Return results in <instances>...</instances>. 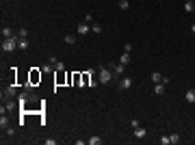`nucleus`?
Wrapping results in <instances>:
<instances>
[{"instance_id":"obj_4","label":"nucleus","mask_w":195,"mask_h":145,"mask_svg":"<svg viewBox=\"0 0 195 145\" xmlns=\"http://www.w3.org/2000/svg\"><path fill=\"white\" fill-rule=\"evenodd\" d=\"M17 48L20 50H28V39L26 37H17Z\"/></svg>"},{"instance_id":"obj_23","label":"nucleus","mask_w":195,"mask_h":145,"mask_svg":"<svg viewBox=\"0 0 195 145\" xmlns=\"http://www.w3.org/2000/svg\"><path fill=\"white\" fill-rule=\"evenodd\" d=\"M13 108H15V104H13V102H7V104H4V110H13Z\"/></svg>"},{"instance_id":"obj_12","label":"nucleus","mask_w":195,"mask_h":145,"mask_svg":"<svg viewBox=\"0 0 195 145\" xmlns=\"http://www.w3.org/2000/svg\"><path fill=\"white\" fill-rule=\"evenodd\" d=\"M15 91H17V89H15V85H9V87L4 89V95H15Z\"/></svg>"},{"instance_id":"obj_7","label":"nucleus","mask_w":195,"mask_h":145,"mask_svg":"<svg viewBox=\"0 0 195 145\" xmlns=\"http://www.w3.org/2000/svg\"><path fill=\"white\" fill-rule=\"evenodd\" d=\"M145 134H148V132H145V128H141V126L135 128V136H137V139H143Z\"/></svg>"},{"instance_id":"obj_3","label":"nucleus","mask_w":195,"mask_h":145,"mask_svg":"<svg viewBox=\"0 0 195 145\" xmlns=\"http://www.w3.org/2000/svg\"><path fill=\"white\" fill-rule=\"evenodd\" d=\"M108 70H113V74H115V76H122V74H124V70H126V65L117 63V65H111Z\"/></svg>"},{"instance_id":"obj_2","label":"nucleus","mask_w":195,"mask_h":145,"mask_svg":"<svg viewBox=\"0 0 195 145\" xmlns=\"http://www.w3.org/2000/svg\"><path fill=\"white\" fill-rule=\"evenodd\" d=\"M17 48V39L15 37H7V39H2V50L4 52H13Z\"/></svg>"},{"instance_id":"obj_15","label":"nucleus","mask_w":195,"mask_h":145,"mask_svg":"<svg viewBox=\"0 0 195 145\" xmlns=\"http://www.w3.org/2000/svg\"><path fill=\"white\" fill-rule=\"evenodd\" d=\"M0 128H9V119H7V117H4V113H2V117H0Z\"/></svg>"},{"instance_id":"obj_26","label":"nucleus","mask_w":195,"mask_h":145,"mask_svg":"<svg viewBox=\"0 0 195 145\" xmlns=\"http://www.w3.org/2000/svg\"><path fill=\"white\" fill-rule=\"evenodd\" d=\"M191 30H193V33H195V24H193V26H191Z\"/></svg>"},{"instance_id":"obj_16","label":"nucleus","mask_w":195,"mask_h":145,"mask_svg":"<svg viewBox=\"0 0 195 145\" xmlns=\"http://www.w3.org/2000/svg\"><path fill=\"white\" fill-rule=\"evenodd\" d=\"M193 7H195V4H193V0H186V2H184V11H186V13H191V11H193Z\"/></svg>"},{"instance_id":"obj_6","label":"nucleus","mask_w":195,"mask_h":145,"mask_svg":"<svg viewBox=\"0 0 195 145\" xmlns=\"http://www.w3.org/2000/svg\"><path fill=\"white\" fill-rule=\"evenodd\" d=\"M130 85H132V78H128V76L119 80V89H130Z\"/></svg>"},{"instance_id":"obj_17","label":"nucleus","mask_w":195,"mask_h":145,"mask_svg":"<svg viewBox=\"0 0 195 145\" xmlns=\"http://www.w3.org/2000/svg\"><path fill=\"white\" fill-rule=\"evenodd\" d=\"M152 80H154V82H163V76L158 72H154V74H152Z\"/></svg>"},{"instance_id":"obj_1","label":"nucleus","mask_w":195,"mask_h":145,"mask_svg":"<svg viewBox=\"0 0 195 145\" xmlns=\"http://www.w3.org/2000/svg\"><path fill=\"white\" fill-rule=\"evenodd\" d=\"M111 78H113V74L108 72V67H98V82H100V85L111 82Z\"/></svg>"},{"instance_id":"obj_19","label":"nucleus","mask_w":195,"mask_h":145,"mask_svg":"<svg viewBox=\"0 0 195 145\" xmlns=\"http://www.w3.org/2000/svg\"><path fill=\"white\" fill-rule=\"evenodd\" d=\"M119 7H122V9H124V11H126V9H128V7H130V2H128V0H119Z\"/></svg>"},{"instance_id":"obj_21","label":"nucleus","mask_w":195,"mask_h":145,"mask_svg":"<svg viewBox=\"0 0 195 145\" xmlns=\"http://www.w3.org/2000/svg\"><path fill=\"white\" fill-rule=\"evenodd\" d=\"M91 30H93V33H102V24H93Z\"/></svg>"},{"instance_id":"obj_8","label":"nucleus","mask_w":195,"mask_h":145,"mask_svg":"<svg viewBox=\"0 0 195 145\" xmlns=\"http://www.w3.org/2000/svg\"><path fill=\"white\" fill-rule=\"evenodd\" d=\"M78 33H80V35H87V33H89V24H87V22L78 24Z\"/></svg>"},{"instance_id":"obj_22","label":"nucleus","mask_w":195,"mask_h":145,"mask_svg":"<svg viewBox=\"0 0 195 145\" xmlns=\"http://www.w3.org/2000/svg\"><path fill=\"white\" fill-rule=\"evenodd\" d=\"M169 143H171L169 136H161V145H169Z\"/></svg>"},{"instance_id":"obj_14","label":"nucleus","mask_w":195,"mask_h":145,"mask_svg":"<svg viewBox=\"0 0 195 145\" xmlns=\"http://www.w3.org/2000/svg\"><path fill=\"white\" fill-rule=\"evenodd\" d=\"M87 143H89V145H100L102 139H100V136H91V139H87Z\"/></svg>"},{"instance_id":"obj_11","label":"nucleus","mask_w":195,"mask_h":145,"mask_svg":"<svg viewBox=\"0 0 195 145\" xmlns=\"http://www.w3.org/2000/svg\"><path fill=\"white\" fill-rule=\"evenodd\" d=\"M184 98H186V102H195V89H189Z\"/></svg>"},{"instance_id":"obj_10","label":"nucleus","mask_w":195,"mask_h":145,"mask_svg":"<svg viewBox=\"0 0 195 145\" xmlns=\"http://www.w3.org/2000/svg\"><path fill=\"white\" fill-rule=\"evenodd\" d=\"M7 37H15V35H13V30L9 28V26H4V28H2V39H7Z\"/></svg>"},{"instance_id":"obj_24","label":"nucleus","mask_w":195,"mask_h":145,"mask_svg":"<svg viewBox=\"0 0 195 145\" xmlns=\"http://www.w3.org/2000/svg\"><path fill=\"white\" fill-rule=\"evenodd\" d=\"M82 22H87V24H91V22H93V17H91V15H85V17H82Z\"/></svg>"},{"instance_id":"obj_18","label":"nucleus","mask_w":195,"mask_h":145,"mask_svg":"<svg viewBox=\"0 0 195 145\" xmlns=\"http://www.w3.org/2000/svg\"><path fill=\"white\" fill-rule=\"evenodd\" d=\"M65 44H69V46L76 44V37H74V35H65Z\"/></svg>"},{"instance_id":"obj_20","label":"nucleus","mask_w":195,"mask_h":145,"mask_svg":"<svg viewBox=\"0 0 195 145\" xmlns=\"http://www.w3.org/2000/svg\"><path fill=\"white\" fill-rule=\"evenodd\" d=\"M169 139H171V143H173V145H178V143H180V136H178V134H171Z\"/></svg>"},{"instance_id":"obj_5","label":"nucleus","mask_w":195,"mask_h":145,"mask_svg":"<svg viewBox=\"0 0 195 145\" xmlns=\"http://www.w3.org/2000/svg\"><path fill=\"white\" fill-rule=\"evenodd\" d=\"M39 80H41V72L33 70V72H31V85H35V82H39Z\"/></svg>"},{"instance_id":"obj_9","label":"nucleus","mask_w":195,"mask_h":145,"mask_svg":"<svg viewBox=\"0 0 195 145\" xmlns=\"http://www.w3.org/2000/svg\"><path fill=\"white\" fill-rule=\"evenodd\" d=\"M119 63H122V65H128V63H130V52H124V54H122Z\"/></svg>"},{"instance_id":"obj_25","label":"nucleus","mask_w":195,"mask_h":145,"mask_svg":"<svg viewBox=\"0 0 195 145\" xmlns=\"http://www.w3.org/2000/svg\"><path fill=\"white\" fill-rule=\"evenodd\" d=\"M17 35H20V37H28V30H26V28H22V30L17 33Z\"/></svg>"},{"instance_id":"obj_13","label":"nucleus","mask_w":195,"mask_h":145,"mask_svg":"<svg viewBox=\"0 0 195 145\" xmlns=\"http://www.w3.org/2000/svg\"><path fill=\"white\" fill-rule=\"evenodd\" d=\"M154 93H156V95H163V93H165V87L161 85V82H156V87H154Z\"/></svg>"}]
</instances>
